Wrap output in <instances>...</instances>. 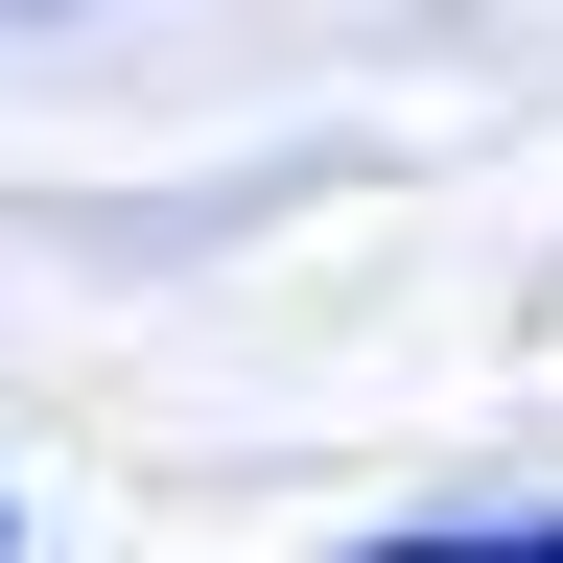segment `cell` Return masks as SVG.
Masks as SVG:
<instances>
[{
	"label": "cell",
	"instance_id": "1",
	"mask_svg": "<svg viewBox=\"0 0 563 563\" xmlns=\"http://www.w3.org/2000/svg\"><path fill=\"white\" fill-rule=\"evenodd\" d=\"M352 563H563V517H446V540H352Z\"/></svg>",
	"mask_w": 563,
	"mask_h": 563
},
{
	"label": "cell",
	"instance_id": "2",
	"mask_svg": "<svg viewBox=\"0 0 563 563\" xmlns=\"http://www.w3.org/2000/svg\"><path fill=\"white\" fill-rule=\"evenodd\" d=\"M0 24H70V0H0Z\"/></svg>",
	"mask_w": 563,
	"mask_h": 563
}]
</instances>
